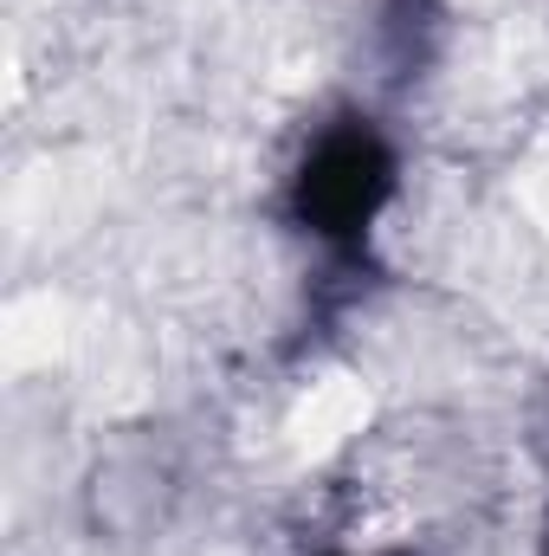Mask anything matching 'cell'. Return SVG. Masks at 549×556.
<instances>
[{
    "label": "cell",
    "instance_id": "7a4b0ae2",
    "mask_svg": "<svg viewBox=\"0 0 549 556\" xmlns=\"http://www.w3.org/2000/svg\"><path fill=\"white\" fill-rule=\"evenodd\" d=\"M439 26V7L433 0H388V13H382V39H388V65L395 72H413V65H426V33Z\"/></svg>",
    "mask_w": 549,
    "mask_h": 556
},
{
    "label": "cell",
    "instance_id": "277c9868",
    "mask_svg": "<svg viewBox=\"0 0 549 556\" xmlns=\"http://www.w3.org/2000/svg\"><path fill=\"white\" fill-rule=\"evenodd\" d=\"M544 556H549V525H544Z\"/></svg>",
    "mask_w": 549,
    "mask_h": 556
},
{
    "label": "cell",
    "instance_id": "6da1fadb",
    "mask_svg": "<svg viewBox=\"0 0 549 556\" xmlns=\"http://www.w3.org/2000/svg\"><path fill=\"white\" fill-rule=\"evenodd\" d=\"M395 181L401 155L362 111H336L330 124H317L284 175V220L323 260V278L343 285V298H356V278L369 273V240L395 201Z\"/></svg>",
    "mask_w": 549,
    "mask_h": 556
},
{
    "label": "cell",
    "instance_id": "3957f363",
    "mask_svg": "<svg viewBox=\"0 0 549 556\" xmlns=\"http://www.w3.org/2000/svg\"><path fill=\"white\" fill-rule=\"evenodd\" d=\"M317 556H349V551H317ZM375 556H413V551H375Z\"/></svg>",
    "mask_w": 549,
    "mask_h": 556
}]
</instances>
